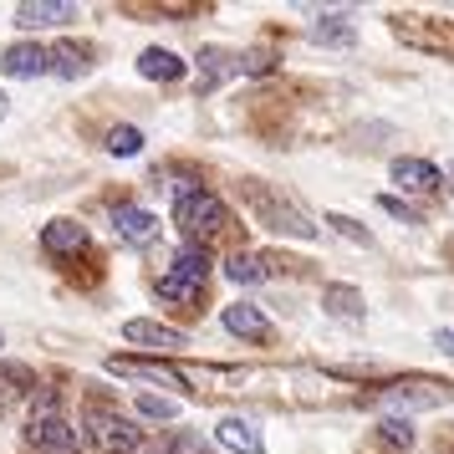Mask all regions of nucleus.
<instances>
[{
	"label": "nucleus",
	"instance_id": "1",
	"mask_svg": "<svg viewBox=\"0 0 454 454\" xmlns=\"http://www.w3.org/2000/svg\"><path fill=\"white\" fill-rule=\"evenodd\" d=\"M174 225L189 235V246H205L209 235L225 230V205H220V194L200 189L194 179H179V184H174Z\"/></svg>",
	"mask_w": 454,
	"mask_h": 454
},
{
	"label": "nucleus",
	"instance_id": "2",
	"mask_svg": "<svg viewBox=\"0 0 454 454\" xmlns=\"http://www.w3.org/2000/svg\"><path fill=\"white\" fill-rule=\"evenodd\" d=\"M209 270H215V261H209L200 246H184L174 261H168V270L153 281V291L164 296V301H200L205 296V281Z\"/></svg>",
	"mask_w": 454,
	"mask_h": 454
},
{
	"label": "nucleus",
	"instance_id": "3",
	"mask_svg": "<svg viewBox=\"0 0 454 454\" xmlns=\"http://www.w3.org/2000/svg\"><path fill=\"white\" fill-rule=\"evenodd\" d=\"M26 439H31L36 450H46V454L72 450V439H77V434H72V424L57 413V398H51V393L36 398V413H31V424H26Z\"/></svg>",
	"mask_w": 454,
	"mask_h": 454
},
{
	"label": "nucleus",
	"instance_id": "4",
	"mask_svg": "<svg viewBox=\"0 0 454 454\" xmlns=\"http://www.w3.org/2000/svg\"><path fill=\"white\" fill-rule=\"evenodd\" d=\"M87 434H92V444L103 454H128V450L144 444V429H138V424H128L123 413H107V409L87 413Z\"/></svg>",
	"mask_w": 454,
	"mask_h": 454
},
{
	"label": "nucleus",
	"instance_id": "5",
	"mask_svg": "<svg viewBox=\"0 0 454 454\" xmlns=\"http://www.w3.org/2000/svg\"><path fill=\"white\" fill-rule=\"evenodd\" d=\"M113 230L128 246H153L159 240V215L144 205H113Z\"/></svg>",
	"mask_w": 454,
	"mask_h": 454
},
{
	"label": "nucleus",
	"instance_id": "6",
	"mask_svg": "<svg viewBox=\"0 0 454 454\" xmlns=\"http://www.w3.org/2000/svg\"><path fill=\"white\" fill-rule=\"evenodd\" d=\"M439 403H450V388L434 383V378H424V383H398V388L383 393V409H439Z\"/></svg>",
	"mask_w": 454,
	"mask_h": 454
},
{
	"label": "nucleus",
	"instance_id": "7",
	"mask_svg": "<svg viewBox=\"0 0 454 454\" xmlns=\"http://www.w3.org/2000/svg\"><path fill=\"white\" fill-rule=\"evenodd\" d=\"M393 184L403 189V194H434V189L444 184V174H439V164H429V159H393Z\"/></svg>",
	"mask_w": 454,
	"mask_h": 454
},
{
	"label": "nucleus",
	"instance_id": "8",
	"mask_svg": "<svg viewBox=\"0 0 454 454\" xmlns=\"http://www.w3.org/2000/svg\"><path fill=\"white\" fill-rule=\"evenodd\" d=\"M255 209H261V220H266L270 230H281V235H301V240H311L317 235V225L307 220V209H291L286 200H255Z\"/></svg>",
	"mask_w": 454,
	"mask_h": 454
},
{
	"label": "nucleus",
	"instance_id": "9",
	"mask_svg": "<svg viewBox=\"0 0 454 454\" xmlns=\"http://www.w3.org/2000/svg\"><path fill=\"white\" fill-rule=\"evenodd\" d=\"M123 337H128V342H138V348H153V352H179V348H184V332L164 327V322H148V317L123 322Z\"/></svg>",
	"mask_w": 454,
	"mask_h": 454
},
{
	"label": "nucleus",
	"instance_id": "10",
	"mask_svg": "<svg viewBox=\"0 0 454 454\" xmlns=\"http://www.w3.org/2000/svg\"><path fill=\"white\" fill-rule=\"evenodd\" d=\"M220 327L230 332V337H246V342H261L270 332V322L261 317V307H250V301H230L225 311H220Z\"/></svg>",
	"mask_w": 454,
	"mask_h": 454
},
{
	"label": "nucleus",
	"instance_id": "11",
	"mask_svg": "<svg viewBox=\"0 0 454 454\" xmlns=\"http://www.w3.org/2000/svg\"><path fill=\"white\" fill-rule=\"evenodd\" d=\"M0 72H5V77H42V72H51V62H46V46H36V42L5 46Z\"/></svg>",
	"mask_w": 454,
	"mask_h": 454
},
{
	"label": "nucleus",
	"instance_id": "12",
	"mask_svg": "<svg viewBox=\"0 0 454 454\" xmlns=\"http://www.w3.org/2000/svg\"><path fill=\"white\" fill-rule=\"evenodd\" d=\"M184 72H189V62L179 57V51H164V46L138 51V77H148V82H179Z\"/></svg>",
	"mask_w": 454,
	"mask_h": 454
},
{
	"label": "nucleus",
	"instance_id": "13",
	"mask_svg": "<svg viewBox=\"0 0 454 454\" xmlns=\"http://www.w3.org/2000/svg\"><path fill=\"white\" fill-rule=\"evenodd\" d=\"M77 16V5H67V0H26L16 5V26L21 31H36V26H62Z\"/></svg>",
	"mask_w": 454,
	"mask_h": 454
},
{
	"label": "nucleus",
	"instance_id": "14",
	"mask_svg": "<svg viewBox=\"0 0 454 454\" xmlns=\"http://www.w3.org/2000/svg\"><path fill=\"white\" fill-rule=\"evenodd\" d=\"M215 434H220V444H225V450H235V454H261V450H266L261 429H255L250 419H235V413H230V419H220V424H215Z\"/></svg>",
	"mask_w": 454,
	"mask_h": 454
},
{
	"label": "nucleus",
	"instance_id": "15",
	"mask_svg": "<svg viewBox=\"0 0 454 454\" xmlns=\"http://www.w3.org/2000/svg\"><path fill=\"white\" fill-rule=\"evenodd\" d=\"M311 46H352L357 42V26L348 21V16H337V11H327V16H317L307 31Z\"/></svg>",
	"mask_w": 454,
	"mask_h": 454
},
{
	"label": "nucleus",
	"instance_id": "16",
	"mask_svg": "<svg viewBox=\"0 0 454 454\" xmlns=\"http://www.w3.org/2000/svg\"><path fill=\"white\" fill-rule=\"evenodd\" d=\"M82 246H87V230L77 220H51L42 230V250H51V255H72V250H82Z\"/></svg>",
	"mask_w": 454,
	"mask_h": 454
},
{
	"label": "nucleus",
	"instance_id": "17",
	"mask_svg": "<svg viewBox=\"0 0 454 454\" xmlns=\"http://www.w3.org/2000/svg\"><path fill=\"white\" fill-rule=\"evenodd\" d=\"M46 62H51V72H57V77H82L87 67H92V46L62 42L57 51H46Z\"/></svg>",
	"mask_w": 454,
	"mask_h": 454
},
{
	"label": "nucleus",
	"instance_id": "18",
	"mask_svg": "<svg viewBox=\"0 0 454 454\" xmlns=\"http://www.w3.org/2000/svg\"><path fill=\"white\" fill-rule=\"evenodd\" d=\"M235 72H240V62H235L230 51H220V46H205V51H200V87L225 82V77H235Z\"/></svg>",
	"mask_w": 454,
	"mask_h": 454
},
{
	"label": "nucleus",
	"instance_id": "19",
	"mask_svg": "<svg viewBox=\"0 0 454 454\" xmlns=\"http://www.w3.org/2000/svg\"><path fill=\"white\" fill-rule=\"evenodd\" d=\"M220 270H225V281H235V286H261V281L270 276V266L261 261V255H230Z\"/></svg>",
	"mask_w": 454,
	"mask_h": 454
},
{
	"label": "nucleus",
	"instance_id": "20",
	"mask_svg": "<svg viewBox=\"0 0 454 454\" xmlns=\"http://www.w3.org/2000/svg\"><path fill=\"white\" fill-rule=\"evenodd\" d=\"M327 311L332 317H348V322H363V291L357 286H327Z\"/></svg>",
	"mask_w": 454,
	"mask_h": 454
},
{
	"label": "nucleus",
	"instance_id": "21",
	"mask_svg": "<svg viewBox=\"0 0 454 454\" xmlns=\"http://www.w3.org/2000/svg\"><path fill=\"white\" fill-rule=\"evenodd\" d=\"M113 372H138V378H148V383H164V388H184V383H179V372L159 368V363H133V357H113Z\"/></svg>",
	"mask_w": 454,
	"mask_h": 454
},
{
	"label": "nucleus",
	"instance_id": "22",
	"mask_svg": "<svg viewBox=\"0 0 454 454\" xmlns=\"http://www.w3.org/2000/svg\"><path fill=\"white\" fill-rule=\"evenodd\" d=\"M107 153L113 159H133V153H144V133L133 123H118L113 133H107Z\"/></svg>",
	"mask_w": 454,
	"mask_h": 454
},
{
	"label": "nucleus",
	"instance_id": "23",
	"mask_svg": "<svg viewBox=\"0 0 454 454\" xmlns=\"http://www.w3.org/2000/svg\"><path fill=\"white\" fill-rule=\"evenodd\" d=\"M378 434L388 439L393 450H413V424H409V419H398V413H388V419L378 424Z\"/></svg>",
	"mask_w": 454,
	"mask_h": 454
},
{
	"label": "nucleus",
	"instance_id": "24",
	"mask_svg": "<svg viewBox=\"0 0 454 454\" xmlns=\"http://www.w3.org/2000/svg\"><path fill=\"white\" fill-rule=\"evenodd\" d=\"M327 225L337 230V235H348L352 246H372V230H363L352 215H327Z\"/></svg>",
	"mask_w": 454,
	"mask_h": 454
},
{
	"label": "nucleus",
	"instance_id": "25",
	"mask_svg": "<svg viewBox=\"0 0 454 454\" xmlns=\"http://www.w3.org/2000/svg\"><path fill=\"white\" fill-rule=\"evenodd\" d=\"M138 413L144 419H179V403H168L159 393H138Z\"/></svg>",
	"mask_w": 454,
	"mask_h": 454
},
{
	"label": "nucleus",
	"instance_id": "26",
	"mask_svg": "<svg viewBox=\"0 0 454 454\" xmlns=\"http://www.w3.org/2000/svg\"><path fill=\"white\" fill-rule=\"evenodd\" d=\"M378 205L388 209V215H398V220H409V225H413V220H419V209H409V205H403V200H393V194H378Z\"/></svg>",
	"mask_w": 454,
	"mask_h": 454
},
{
	"label": "nucleus",
	"instance_id": "27",
	"mask_svg": "<svg viewBox=\"0 0 454 454\" xmlns=\"http://www.w3.org/2000/svg\"><path fill=\"white\" fill-rule=\"evenodd\" d=\"M270 67H276V57H270V51H250L246 62H240V72H270Z\"/></svg>",
	"mask_w": 454,
	"mask_h": 454
},
{
	"label": "nucleus",
	"instance_id": "28",
	"mask_svg": "<svg viewBox=\"0 0 454 454\" xmlns=\"http://www.w3.org/2000/svg\"><path fill=\"white\" fill-rule=\"evenodd\" d=\"M434 348L444 352V357H454V332H444V327H439V332H434Z\"/></svg>",
	"mask_w": 454,
	"mask_h": 454
},
{
	"label": "nucleus",
	"instance_id": "29",
	"mask_svg": "<svg viewBox=\"0 0 454 454\" xmlns=\"http://www.w3.org/2000/svg\"><path fill=\"white\" fill-rule=\"evenodd\" d=\"M5 113H11V103H5V92H0V123H5Z\"/></svg>",
	"mask_w": 454,
	"mask_h": 454
}]
</instances>
